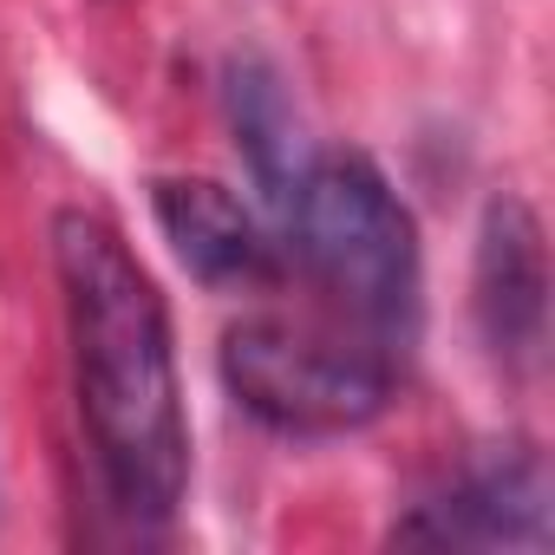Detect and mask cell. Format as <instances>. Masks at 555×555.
<instances>
[{"instance_id":"6da1fadb","label":"cell","mask_w":555,"mask_h":555,"mask_svg":"<svg viewBox=\"0 0 555 555\" xmlns=\"http://www.w3.org/2000/svg\"><path fill=\"white\" fill-rule=\"evenodd\" d=\"M53 268L66 288L79 418L92 431L99 477L131 522H164L190 483V425L164 295L99 209L53 216Z\"/></svg>"},{"instance_id":"7a4b0ae2","label":"cell","mask_w":555,"mask_h":555,"mask_svg":"<svg viewBox=\"0 0 555 555\" xmlns=\"http://www.w3.org/2000/svg\"><path fill=\"white\" fill-rule=\"evenodd\" d=\"M282 222L360 340L392 353L418 334V222L360 151L314 157Z\"/></svg>"},{"instance_id":"3957f363","label":"cell","mask_w":555,"mask_h":555,"mask_svg":"<svg viewBox=\"0 0 555 555\" xmlns=\"http://www.w3.org/2000/svg\"><path fill=\"white\" fill-rule=\"evenodd\" d=\"M222 386L248 418L288 438H347L392 399V353L327 327L248 314L222 334Z\"/></svg>"},{"instance_id":"277c9868","label":"cell","mask_w":555,"mask_h":555,"mask_svg":"<svg viewBox=\"0 0 555 555\" xmlns=\"http://www.w3.org/2000/svg\"><path fill=\"white\" fill-rule=\"evenodd\" d=\"M470 308H477V334H483V347L503 373H529L542 360L548 248H542V222L522 196H490V209H483Z\"/></svg>"},{"instance_id":"5b68a950","label":"cell","mask_w":555,"mask_h":555,"mask_svg":"<svg viewBox=\"0 0 555 555\" xmlns=\"http://www.w3.org/2000/svg\"><path fill=\"white\" fill-rule=\"evenodd\" d=\"M399 542L431 548H542L548 542V464L529 444H509L470 464L451 490L418 503L399 522Z\"/></svg>"},{"instance_id":"8992f818","label":"cell","mask_w":555,"mask_h":555,"mask_svg":"<svg viewBox=\"0 0 555 555\" xmlns=\"http://www.w3.org/2000/svg\"><path fill=\"white\" fill-rule=\"evenodd\" d=\"M151 209L164 242L177 248V261L209 288H248L274 274V248L261 242L255 216L242 209V196L216 177H157L151 183Z\"/></svg>"},{"instance_id":"52a82bcc","label":"cell","mask_w":555,"mask_h":555,"mask_svg":"<svg viewBox=\"0 0 555 555\" xmlns=\"http://www.w3.org/2000/svg\"><path fill=\"white\" fill-rule=\"evenodd\" d=\"M222 99H229V131H235V151L248 164V177L261 183V196L288 216L314 151H308V131H301V112L288 99V79L274 73L268 60L242 53L229 60V79H222Z\"/></svg>"}]
</instances>
